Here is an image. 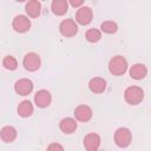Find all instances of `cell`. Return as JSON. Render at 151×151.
Returning a JSON list of instances; mask_svg holds the SVG:
<instances>
[{"instance_id":"cell-6","label":"cell","mask_w":151,"mask_h":151,"mask_svg":"<svg viewBox=\"0 0 151 151\" xmlns=\"http://www.w3.org/2000/svg\"><path fill=\"white\" fill-rule=\"evenodd\" d=\"M12 27L18 33H25L31 28V20L22 14L15 15L12 20Z\"/></svg>"},{"instance_id":"cell-4","label":"cell","mask_w":151,"mask_h":151,"mask_svg":"<svg viewBox=\"0 0 151 151\" xmlns=\"http://www.w3.org/2000/svg\"><path fill=\"white\" fill-rule=\"evenodd\" d=\"M59 32L65 38L74 37L78 33V25L73 19H65L59 25Z\"/></svg>"},{"instance_id":"cell-9","label":"cell","mask_w":151,"mask_h":151,"mask_svg":"<svg viewBox=\"0 0 151 151\" xmlns=\"http://www.w3.org/2000/svg\"><path fill=\"white\" fill-rule=\"evenodd\" d=\"M14 91L19 96H28L33 91V83L31 79L21 78L15 81L14 84Z\"/></svg>"},{"instance_id":"cell-11","label":"cell","mask_w":151,"mask_h":151,"mask_svg":"<svg viewBox=\"0 0 151 151\" xmlns=\"http://www.w3.org/2000/svg\"><path fill=\"white\" fill-rule=\"evenodd\" d=\"M51 101H52V96L47 90H39L34 94V104L40 109L47 107L51 104Z\"/></svg>"},{"instance_id":"cell-2","label":"cell","mask_w":151,"mask_h":151,"mask_svg":"<svg viewBox=\"0 0 151 151\" xmlns=\"http://www.w3.org/2000/svg\"><path fill=\"white\" fill-rule=\"evenodd\" d=\"M144 98V91L139 86H129L124 91V99L130 105H138Z\"/></svg>"},{"instance_id":"cell-20","label":"cell","mask_w":151,"mask_h":151,"mask_svg":"<svg viewBox=\"0 0 151 151\" xmlns=\"http://www.w3.org/2000/svg\"><path fill=\"white\" fill-rule=\"evenodd\" d=\"M100 29H101L104 33L113 34V33H116V32H117V29H118V25H117L114 21L107 20V21L101 22V25H100Z\"/></svg>"},{"instance_id":"cell-14","label":"cell","mask_w":151,"mask_h":151,"mask_svg":"<svg viewBox=\"0 0 151 151\" xmlns=\"http://www.w3.org/2000/svg\"><path fill=\"white\" fill-rule=\"evenodd\" d=\"M59 129L66 133V134H71L73 133L76 130H77V122L76 119L71 118V117H66V118H63L59 123Z\"/></svg>"},{"instance_id":"cell-3","label":"cell","mask_w":151,"mask_h":151,"mask_svg":"<svg viewBox=\"0 0 151 151\" xmlns=\"http://www.w3.org/2000/svg\"><path fill=\"white\" fill-rule=\"evenodd\" d=\"M132 134L127 127H118L114 132V143L119 147H127L131 144Z\"/></svg>"},{"instance_id":"cell-7","label":"cell","mask_w":151,"mask_h":151,"mask_svg":"<svg viewBox=\"0 0 151 151\" xmlns=\"http://www.w3.org/2000/svg\"><path fill=\"white\" fill-rule=\"evenodd\" d=\"M83 143H84V147L86 151H98L101 144V138L98 133L91 132L84 137Z\"/></svg>"},{"instance_id":"cell-18","label":"cell","mask_w":151,"mask_h":151,"mask_svg":"<svg viewBox=\"0 0 151 151\" xmlns=\"http://www.w3.org/2000/svg\"><path fill=\"white\" fill-rule=\"evenodd\" d=\"M33 105L29 100H22L18 105V114L22 118H27L33 113Z\"/></svg>"},{"instance_id":"cell-22","label":"cell","mask_w":151,"mask_h":151,"mask_svg":"<svg viewBox=\"0 0 151 151\" xmlns=\"http://www.w3.org/2000/svg\"><path fill=\"white\" fill-rule=\"evenodd\" d=\"M46 151H65V150H64V146L61 144H59V143H51L47 146Z\"/></svg>"},{"instance_id":"cell-17","label":"cell","mask_w":151,"mask_h":151,"mask_svg":"<svg viewBox=\"0 0 151 151\" xmlns=\"http://www.w3.org/2000/svg\"><path fill=\"white\" fill-rule=\"evenodd\" d=\"M17 134L18 133H17L15 127H13L11 125L4 126L1 129V131H0V137H1L2 142H5V143H12V142H14L15 138H17Z\"/></svg>"},{"instance_id":"cell-13","label":"cell","mask_w":151,"mask_h":151,"mask_svg":"<svg viewBox=\"0 0 151 151\" xmlns=\"http://www.w3.org/2000/svg\"><path fill=\"white\" fill-rule=\"evenodd\" d=\"M88 88L92 93H103L106 90V80L100 77H94L88 81Z\"/></svg>"},{"instance_id":"cell-23","label":"cell","mask_w":151,"mask_h":151,"mask_svg":"<svg viewBox=\"0 0 151 151\" xmlns=\"http://www.w3.org/2000/svg\"><path fill=\"white\" fill-rule=\"evenodd\" d=\"M70 5H71L72 7H79V8H80V7L83 6V0H77V1H76V0H71V1H70Z\"/></svg>"},{"instance_id":"cell-16","label":"cell","mask_w":151,"mask_h":151,"mask_svg":"<svg viewBox=\"0 0 151 151\" xmlns=\"http://www.w3.org/2000/svg\"><path fill=\"white\" fill-rule=\"evenodd\" d=\"M25 11L31 18H38L41 13V4L38 0H31L26 4Z\"/></svg>"},{"instance_id":"cell-15","label":"cell","mask_w":151,"mask_h":151,"mask_svg":"<svg viewBox=\"0 0 151 151\" xmlns=\"http://www.w3.org/2000/svg\"><path fill=\"white\" fill-rule=\"evenodd\" d=\"M51 9L53 14L58 17L64 15L68 9V1L67 0H53L51 4Z\"/></svg>"},{"instance_id":"cell-12","label":"cell","mask_w":151,"mask_h":151,"mask_svg":"<svg viewBox=\"0 0 151 151\" xmlns=\"http://www.w3.org/2000/svg\"><path fill=\"white\" fill-rule=\"evenodd\" d=\"M129 73H130V77L132 79H134V80H142V79H144L146 77L147 68H146V66L144 64L137 63V64H134V65H132L130 67Z\"/></svg>"},{"instance_id":"cell-21","label":"cell","mask_w":151,"mask_h":151,"mask_svg":"<svg viewBox=\"0 0 151 151\" xmlns=\"http://www.w3.org/2000/svg\"><path fill=\"white\" fill-rule=\"evenodd\" d=\"M2 66H4L6 70L14 71V70L18 67V61H17V59H15L13 55H6V57L2 59Z\"/></svg>"},{"instance_id":"cell-10","label":"cell","mask_w":151,"mask_h":151,"mask_svg":"<svg viewBox=\"0 0 151 151\" xmlns=\"http://www.w3.org/2000/svg\"><path fill=\"white\" fill-rule=\"evenodd\" d=\"M93 116V111L92 109L88 106V105H79L74 109V117L79 122H83V123H86L88 120H91Z\"/></svg>"},{"instance_id":"cell-1","label":"cell","mask_w":151,"mask_h":151,"mask_svg":"<svg viewBox=\"0 0 151 151\" xmlns=\"http://www.w3.org/2000/svg\"><path fill=\"white\" fill-rule=\"evenodd\" d=\"M127 60L123 55H114L109 61V71L113 76H123L127 70Z\"/></svg>"},{"instance_id":"cell-8","label":"cell","mask_w":151,"mask_h":151,"mask_svg":"<svg viewBox=\"0 0 151 151\" xmlns=\"http://www.w3.org/2000/svg\"><path fill=\"white\" fill-rule=\"evenodd\" d=\"M92 18H93V12L88 6H81L76 12V21L80 25L84 26L88 25L92 21Z\"/></svg>"},{"instance_id":"cell-19","label":"cell","mask_w":151,"mask_h":151,"mask_svg":"<svg viewBox=\"0 0 151 151\" xmlns=\"http://www.w3.org/2000/svg\"><path fill=\"white\" fill-rule=\"evenodd\" d=\"M85 38L88 42L91 44H94V42H98L100 39H101V32L98 29V28H90L86 31L85 33Z\"/></svg>"},{"instance_id":"cell-5","label":"cell","mask_w":151,"mask_h":151,"mask_svg":"<svg viewBox=\"0 0 151 151\" xmlns=\"http://www.w3.org/2000/svg\"><path fill=\"white\" fill-rule=\"evenodd\" d=\"M22 65L24 67L29 71V72H34L37 70H39L40 65H41V59L39 57V54L34 53V52H29L27 53L24 59H22Z\"/></svg>"}]
</instances>
